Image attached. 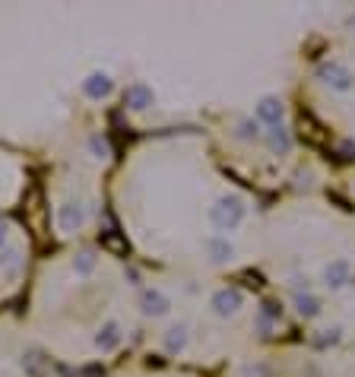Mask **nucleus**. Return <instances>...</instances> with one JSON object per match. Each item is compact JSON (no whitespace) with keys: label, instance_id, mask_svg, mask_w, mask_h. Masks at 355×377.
Segmentation results:
<instances>
[{"label":"nucleus","instance_id":"f257e3e1","mask_svg":"<svg viewBox=\"0 0 355 377\" xmlns=\"http://www.w3.org/2000/svg\"><path fill=\"white\" fill-rule=\"evenodd\" d=\"M244 200L241 197H235V194H225L219 197V200L209 207V222L216 225L219 231H231V229H238V225L244 222Z\"/></svg>","mask_w":355,"mask_h":377},{"label":"nucleus","instance_id":"f03ea898","mask_svg":"<svg viewBox=\"0 0 355 377\" xmlns=\"http://www.w3.org/2000/svg\"><path fill=\"white\" fill-rule=\"evenodd\" d=\"M314 77H317L327 89H333V92H349L355 86V73L343 64V60H320Z\"/></svg>","mask_w":355,"mask_h":377},{"label":"nucleus","instance_id":"7ed1b4c3","mask_svg":"<svg viewBox=\"0 0 355 377\" xmlns=\"http://www.w3.org/2000/svg\"><path fill=\"white\" fill-rule=\"evenodd\" d=\"M86 225V207L80 200H64L58 207V229L60 231H80Z\"/></svg>","mask_w":355,"mask_h":377},{"label":"nucleus","instance_id":"20e7f679","mask_svg":"<svg viewBox=\"0 0 355 377\" xmlns=\"http://www.w3.org/2000/svg\"><path fill=\"white\" fill-rule=\"evenodd\" d=\"M241 305H244L241 289H219L209 298V307H213L216 317H231V314L241 311Z\"/></svg>","mask_w":355,"mask_h":377},{"label":"nucleus","instance_id":"39448f33","mask_svg":"<svg viewBox=\"0 0 355 377\" xmlns=\"http://www.w3.org/2000/svg\"><path fill=\"white\" fill-rule=\"evenodd\" d=\"M140 311L146 317H165L172 311V298L162 289H143L140 292Z\"/></svg>","mask_w":355,"mask_h":377},{"label":"nucleus","instance_id":"423d86ee","mask_svg":"<svg viewBox=\"0 0 355 377\" xmlns=\"http://www.w3.org/2000/svg\"><path fill=\"white\" fill-rule=\"evenodd\" d=\"M257 121L266 127H279L285 121V105L279 95H263L261 102H257Z\"/></svg>","mask_w":355,"mask_h":377},{"label":"nucleus","instance_id":"0eeeda50","mask_svg":"<svg viewBox=\"0 0 355 377\" xmlns=\"http://www.w3.org/2000/svg\"><path fill=\"white\" fill-rule=\"evenodd\" d=\"M111 92H114V80H111V73L95 70V73H89V77L83 80V95H86V99L102 102V99H108Z\"/></svg>","mask_w":355,"mask_h":377},{"label":"nucleus","instance_id":"6e6552de","mask_svg":"<svg viewBox=\"0 0 355 377\" xmlns=\"http://www.w3.org/2000/svg\"><path fill=\"white\" fill-rule=\"evenodd\" d=\"M352 283V266L349 260H330L324 266V285L327 289H343V285Z\"/></svg>","mask_w":355,"mask_h":377},{"label":"nucleus","instance_id":"1a4fd4ad","mask_svg":"<svg viewBox=\"0 0 355 377\" xmlns=\"http://www.w3.org/2000/svg\"><path fill=\"white\" fill-rule=\"evenodd\" d=\"M153 89H149L146 83H131L124 89V105L131 108V111H146L149 105H153Z\"/></svg>","mask_w":355,"mask_h":377},{"label":"nucleus","instance_id":"9d476101","mask_svg":"<svg viewBox=\"0 0 355 377\" xmlns=\"http://www.w3.org/2000/svg\"><path fill=\"white\" fill-rule=\"evenodd\" d=\"M203 251H207V257L213 260V263H229V260L235 257V244L222 235L207 238V241H203Z\"/></svg>","mask_w":355,"mask_h":377},{"label":"nucleus","instance_id":"9b49d317","mask_svg":"<svg viewBox=\"0 0 355 377\" xmlns=\"http://www.w3.org/2000/svg\"><path fill=\"white\" fill-rule=\"evenodd\" d=\"M121 339H124V333H121V324L108 320V324H102L99 333H95V349H102V352H114V349L121 346Z\"/></svg>","mask_w":355,"mask_h":377},{"label":"nucleus","instance_id":"f8f14e48","mask_svg":"<svg viewBox=\"0 0 355 377\" xmlns=\"http://www.w3.org/2000/svg\"><path fill=\"white\" fill-rule=\"evenodd\" d=\"M162 346H165L168 355L175 352H184V346H187V324H172L162 336Z\"/></svg>","mask_w":355,"mask_h":377},{"label":"nucleus","instance_id":"ddd939ff","mask_svg":"<svg viewBox=\"0 0 355 377\" xmlns=\"http://www.w3.org/2000/svg\"><path fill=\"white\" fill-rule=\"evenodd\" d=\"M295 311H298V317L314 320V317H320V311H324V301H320L317 295H311V292L295 295Z\"/></svg>","mask_w":355,"mask_h":377},{"label":"nucleus","instance_id":"4468645a","mask_svg":"<svg viewBox=\"0 0 355 377\" xmlns=\"http://www.w3.org/2000/svg\"><path fill=\"white\" fill-rule=\"evenodd\" d=\"M266 143H270V149H273L276 155H285V153L292 149V136H289V130H285L283 124L266 130Z\"/></svg>","mask_w":355,"mask_h":377},{"label":"nucleus","instance_id":"2eb2a0df","mask_svg":"<svg viewBox=\"0 0 355 377\" xmlns=\"http://www.w3.org/2000/svg\"><path fill=\"white\" fill-rule=\"evenodd\" d=\"M257 320H261V330H270L273 324H279V320H283V307L273 305V301H263L261 311H257Z\"/></svg>","mask_w":355,"mask_h":377},{"label":"nucleus","instance_id":"dca6fc26","mask_svg":"<svg viewBox=\"0 0 355 377\" xmlns=\"http://www.w3.org/2000/svg\"><path fill=\"white\" fill-rule=\"evenodd\" d=\"M235 136H238V140H244V143L257 140V136H261V121H257V118H241L235 124Z\"/></svg>","mask_w":355,"mask_h":377},{"label":"nucleus","instance_id":"f3484780","mask_svg":"<svg viewBox=\"0 0 355 377\" xmlns=\"http://www.w3.org/2000/svg\"><path fill=\"white\" fill-rule=\"evenodd\" d=\"M86 146H89V153H92L99 162L111 159V143H108L102 133H92V136H89V143H86Z\"/></svg>","mask_w":355,"mask_h":377},{"label":"nucleus","instance_id":"a211bd4d","mask_svg":"<svg viewBox=\"0 0 355 377\" xmlns=\"http://www.w3.org/2000/svg\"><path fill=\"white\" fill-rule=\"evenodd\" d=\"M92 270H95V253L92 251H80L77 257H73V273H77V276H89Z\"/></svg>","mask_w":355,"mask_h":377},{"label":"nucleus","instance_id":"6ab92c4d","mask_svg":"<svg viewBox=\"0 0 355 377\" xmlns=\"http://www.w3.org/2000/svg\"><path fill=\"white\" fill-rule=\"evenodd\" d=\"M241 377H273V368L266 361H251L241 368Z\"/></svg>","mask_w":355,"mask_h":377},{"label":"nucleus","instance_id":"aec40b11","mask_svg":"<svg viewBox=\"0 0 355 377\" xmlns=\"http://www.w3.org/2000/svg\"><path fill=\"white\" fill-rule=\"evenodd\" d=\"M0 266H4V270H19V251H4Z\"/></svg>","mask_w":355,"mask_h":377},{"label":"nucleus","instance_id":"412c9836","mask_svg":"<svg viewBox=\"0 0 355 377\" xmlns=\"http://www.w3.org/2000/svg\"><path fill=\"white\" fill-rule=\"evenodd\" d=\"M337 339H339V327H333V330H324V336H317L314 342H317V346L324 349V346H333Z\"/></svg>","mask_w":355,"mask_h":377},{"label":"nucleus","instance_id":"4be33fe9","mask_svg":"<svg viewBox=\"0 0 355 377\" xmlns=\"http://www.w3.org/2000/svg\"><path fill=\"white\" fill-rule=\"evenodd\" d=\"M6 238H10V225H6L4 219H0V248L6 244Z\"/></svg>","mask_w":355,"mask_h":377}]
</instances>
